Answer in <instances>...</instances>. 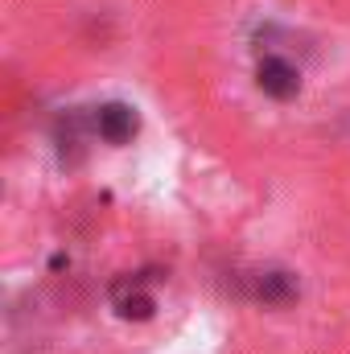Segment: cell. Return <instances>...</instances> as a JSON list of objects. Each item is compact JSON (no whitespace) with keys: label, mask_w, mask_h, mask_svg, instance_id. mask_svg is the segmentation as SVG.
<instances>
[{"label":"cell","mask_w":350,"mask_h":354,"mask_svg":"<svg viewBox=\"0 0 350 354\" xmlns=\"http://www.w3.org/2000/svg\"><path fill=\"white\" fill-rule=\"evenodd\" d=\"M256 79H260V91L272 95V99H293V95L301 91V71H297L288 58H276V54L260 58Z\"/></svg>","instance_id":"2"},{"label":"cell","mask_w":350,"mask_h":354,"mask_svg":"<svg viewBox=\"0 0 350 354\" xmlns=\"http://www.w3.org/2000/svg\"><path fill=\"white\" fill-rule=\"evenodd\" d=\"M136 128H140V120H136V107H128V103H103L95 111V132L107 145H128L136 136Z\"/></svg>","instance_id":"3"},{"label":"cell","mask_w":350,"mask_h":354,"mask_svg":"<svg viewBox=\"0 0 350 354\" xmlns=\"http://www.w3.org/2000/svg\"><path fill=\"white\" fill-rule=\"evenodd\" d=\"M111 305H116V313H120V317H136V322L153 317V309H157L153 292H145V288H140V280H120V284L111 288Z\"/></svg>","instance_id":"4"},{"label":"cell","mask_w":350,"mask_h":354,"mask_svg":"<svg viewBox=\"0 0 350 354\" xmlns=\"http://www.w3.org/2000/svg\"><path fill=\"white\" fill-rule=\"evenodd\" d=\"M248 292H252V301H260V305L284 309V305L297 301L301 284H297V276L284 272V268H264V272H252V276H248Z\"/></svg>","instance_id":"1"}]
</instances>
